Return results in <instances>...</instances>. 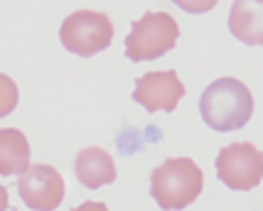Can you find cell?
Masks as SVG:
<instances>
[{
  "mask_svg": "<svg viewBox=\"0 0 263 211\" xmlns=\"http://www.w3.org/2000/svg\"><path fill=\"white\" fill-rule=\"evenodd\" d=\"M199 113L212 130H239L253 116V96L243 81L224 76L204 89L199 98Z\"/></svg>",
  "mask_w": 263,
  "mask_h": 211,
  "instance_id": "cell-1",
  "label": "cell"
},
{
  "mask_svg": "<svg viewBox=\"0 0 263 211\" xmlns=\"http://www.w3.org/2000/svg\"><path fill=\"white\" fill-rule=\"evenodd\" d=\"M204 175L190 157H172L150 175V197L165 211H182L202 194Z\"/></svg>",
  "mask_w": 263,
  "mask_h": 211,
  "instance_id": "cell-2",
  "label": "cell"
},
{
  "mask_svg": "<svg viewBox=\"0 0 263 211\" xmlns=\"http://www.w3.org/2000/svg\"><path fill=\"white\" fill-rule=\"evenodd\" d=\"M180 37V25L167 12H145L130 25L126 37V57L130 61H153L167 54Z\"/></svg>",
  "mask_w": 263,
  "mask_h": 211,
  "instance_id": "cell-3",
  "label": "cell"
},
{
  "mask_svg": "<svg viewBox=\"0 0 263 211\" xmlns=\"http://www.w3.org/2000/svg\"><path fill=\"white\" fill-rule=\"evenodd\" d=\"M59 39L77 57H93L114 42V23L96 10L71 12L59 27Z\"/></svg>",
  "mask_w": 263,
  "mask_h": 211,
  "instance_id": "cell-4",
  "label": "cell"
},
{
  "mask_svg": "<svg viewBox=\"0 0 263 211\" xmlns=\"http://www.w3.org/2000/svg\"><path fill=\"white\" fill-rule=\"evenodd\" d=\"M217 177L234 192H251L261 184L263 155L251 142H231L217 155Z\"/></svg>",
  "mask_w": 263,
  "mask_h": 211,
  "instance_id": "cell-5",
  "label": "cell"
},
{
  "mask_svg": "<svg viewBox=\"0 0 263 211\" xmlns=\"http://www.w3.org/2000/svg\"><path fill=\"white\" fill-rule=\"evenodd\" d=\"M17 194L34 211H54L64 201V179L52 164H30L17 175Z\"/></svg>",
  "mask_w": 263,
  "mask_h": 211,
  "instance_id": "cell-6",
  "label": "cell"
},
{
  "mask_svg": "<svg viewBox=\"0 0 263 211\" xmlns=\"http://www.w3.org/2000/svg\"><path fill=\"white\" fill-rule=\"evenodd\" d=\"M184 96V83L180 81L177 71H150L145 76L136 79L133 101L140 103L148 113L165 111L170 113Z\"/></svg>",
  "mask_w": 263,
  "mask_h": 211,
  "instance_id": "cell-7",
  "label": "cell"
},
{
  "mask_svg": "<svg viewBox=\"0 0 263 211\" xmlns=\"http://www.w3.org/2000/svg\"><path fill=\"white\" fill-rule=\"evenodd\" d=\"M74 172H77V179L89 189H99L103 184L116 182L114 157L101 147H84L74 160Z\"/></svg>",
  "mask_w": 263,
  "mask_h": 211,
  "instance_id": "cell-8",
  "label": "cell"
},
{
  "mask_svg": "<svg viewBox=\"0 0 263 211\" xmlns=\"http://www.w3.org/2000/svg\"><path fill=\"white\" fill-rule=\"evenodd\" d=\"M231 35L246 45L263 42V0H234L229 12Z\"/></svg>",
  "mask_w": 263,
  "mask_h": 211,
  "instance_id": "cell-9",
  "label": "cell"
},
{
  "mask_svg": "<svg viewBox=\"0 0 263 211\" xmlns=\"http://www.w3.org/2000/svg\"><path fill=\"white\" fill-rule=\"evenodd\" d=\"M30 167V142L17 128H0V175H23Z\"/></svg>",
  "mask_w": 263,
  "mask_h": 211,
  "instance_id": "cell-10",
  "label": "cell"
},
{
  "mask_svg": "<svg viewBox=\"0 0 263 211\" xmlns=\"http://www.w3.org/2000/svg\"><path fill=\"white\" fill-rule=\"evenodd\" d=\"M17 98H20V91H17L15 81H12L10 76L0 74V118L10 116L12 111H15Z\"/></svg>",
  "mask_w": 263,
  "mask_h": 211,
  "instance_id": "cell-11",
  "label": "cell"
},
{
  "mask_svg": "<svg viewBox=\"0 0 263 211\" xmlns=\"http://www.w3.org/2000/svg\"><path fill=\"white\" fill-rule=\"evenodd\" d=\"M177 8H182L184 12H192V15H202V12H209L219 0H172Z\"/></svg>",
  "mask_w": 263,
  "mask_h": 211,
  "instance_id": "cell-12",
  "label": "cell"
},
{
  "mask_svg": "<svg viewBox=\"0 0 263 211\" xmlns=\"http://www.w3.org/2000/svg\"><path fill=\"white\" fill-rule=\"evenodd\" d=\"M71 211H108V206L101 204V201H84V204H79L77 209H71Z\"/></svg>",
  "mask_w": 263,
  "mask_h": 211,
  "instance_id": "cell-13",
  "label": "cell"
},
{
  "mask_svg": "<svg viewBox=\"0 0 263 211\" xmlns=\"http://www.w3.org/2000/svg\"><path fill=\"white\" fill-rule=\"evenodd\" d=\"M10 206V197H8V189L0 184V211H5Z\"/></svg>",
  "mask_w": 263,
  "mask_h": 211,
  "instance_id": "cell-14",
  "label": "cell"
}]
</instances>
